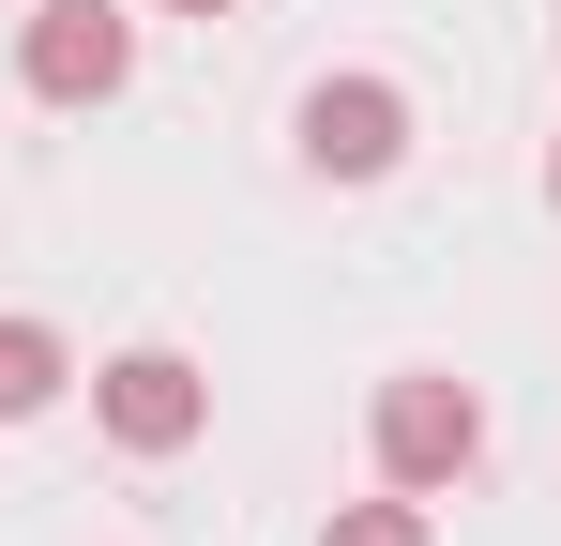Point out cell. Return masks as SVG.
Returning a JSON list of instances; mask_svg holds the SVG:
<instances>
[{"mask_svg": "<svg viewBox=\"0 0 561 546\" xmlns=\"http://www.w3.org/2000/svg\"><path fill=\"white\" fill-rule=\"evenodd\" d=\"M470 455H485V410H470V379H379V470L425 501V486H456Z\"/></svg>", "mask_w": 561, "mask_h": 546, "instance_id": "cell-1", "label": "cell"}, {"mask_svg": "<svg viewBox=\"0 0 561 546\" xmlns=\"http://www.w3.org/2000/svg\"><path fill=\"white\" fill-rule=\"evenodd\" d=\"M15 77L46 91V106H106V91L137 77V31H122L106 0H46V15L15 31Z\"/></svg>", "mask_w": 561, "mask_h": 546, "instance_id": "cell-2", "label": "cell"}, {"mask_svg": "<svg viewBox=\"0 0 561 546\" xmlns=\"http://www.w3.org/2000/svg\"><path fill=\"white\" fill-rule=\"evenodd\" d=\"M92 410H106V441H122V455H183L197 425H213V379H197L183 350H122V364L92 379Z\"/></svg>", "mask_w": 561, "mask_h": 546, "instance_id": "cell-3", "label": "cell"}, {"mask_svg": "<svg viewBox=\"0 0 561 546\" xmlns=\"http://www.w3.org/2000/svg\"><path fill=\"white\" fill-rule=\"evenodd\" d=\"M394 152H410V91H394V77H319V91H304V168L379 182Z\"/></svg>", "mask_w": 561, "mask_h": 546, "instance_id": "cell-4", "label": "cell"}, {"mask_svg": "<svg viewBox=\"0 0 561 546\" xmlns=\"http://www.w3.org/2000/svg\"><path fill=\"white\" fill-rule=\"evenodd\" d=\"M61 379H77V364H61V334H46V319H0V425H31Z\"/></svg>", "mask_w": 561, "mask_h": 546, "instance_id": "cell-5", "label": "cell"}, {"mask_svg": "<svg viewBox=\"0 0 561 546\" xmlns=\"http://www.w3.org/2000/svg\"><path fill=\"white\" fill-rule=\"evenodd\" d=\"M319 546H440V532H425V501L394 486V501H334V532H319Z\"/></svg>", "mask_w": 561, "mask_h": 546, "instance_id": "cell-6", "label": "cell"}, {"mask_svg": "<svg viewBox=\"0 0 561 546\" xmlns=\"http://www.w3.org/2000/svg\"><path fill=\"white\" fill-rule=\"evenodd\" d=\"M168 15H228V0H168Z\"/></svg>", "mask_w": 561, "mask_h": 546, "instance_id": "cell-7", "label": "cell"}, {"mask_svg": "<svg viewBox=\"0 0 561 546\" xmlns=\"http://www.w3.org/2000/svg\"><path fill=\"white\" fill-rule=\"evenodd\" d=\"M547 197H561V168H547Z\"/></svg>", "mask_w": 561, "mask_h": 546, "instance_id": "cell-8", "label": "cell"}]
</instances>
